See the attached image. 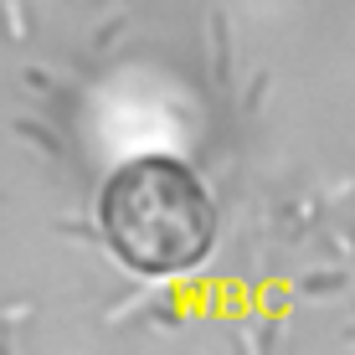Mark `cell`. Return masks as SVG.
I'll return each mask as SVG.
<instances>
[{"label":"cell","instance_id":"cell-1","mask_svg":"<svg viewBox=\"0 0 355 355\" xmlns=\"http://www.w3.org/2000/svg\"><path fill=\"white\" fill-rule=\"evenodd\" d=\"M98 232L124 268L144 278H175L211 252L216 206L191 165L170 155H139L103 180Z\"/></svg>","mask_w":355,"mask_h":355}]
</instances>
